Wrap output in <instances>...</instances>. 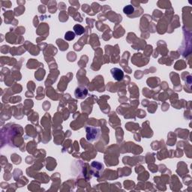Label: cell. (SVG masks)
Returning <instances> with one entry per match:
<instances>
[{"mask_svg":"<svg viewBox=\"0 0 192 192\" xmlns=\"http://www.w3.org/2000/svg\"><path fill=\"white\" fill-rule=\"evenodd\" d=\"M86 140L88 142H95L99 139L101 136V129L97 127L87 126L86 128Z\"/></svg>","mask_w":192,"mask_h":192,"instance_id":"6da1fadb","label":"cell"},{"mask_svg":"<svg viewBox=\"0 0 192 192\" xmlns=\"http://www.w3.org/2000/svg\"><path fill=\"white\" fill-rule=\"evenodd\" d=\"M110 74L114 80L117 81H121L124 78V72L119 68H113L110 70Z\"/></svg>","mask_w":192,"mask_h":192,"instance_id":"7a4b0ae2","label":"cell"},{"mask_svg":"<svg viewBox=\"0 0 192 192\" xmlns=\"http://www.w3.org/2000/svg\"><path fill=\"white\" fill-rule=\"evenodd\" d=\"M87 93H88V91H87L86 88H85V87H78L75 91V96L77 98L83 99V98L86 97Z\"/></svg>","mask_w":192,"mask_h":192,"instance_id":"3957f363","label":"cell"},{"mask_svg":"<svg viewBox=\"0 0 192 192\" xmlns=\"http://www.w3.org/2000/svg\"><path fill=\"white\" fill-rule=\"evenodd\" d=\"M91 166L92 167V170H96V172L94 174L95 176L98 177L97 174H98V176H100V173L103 172L104 170V165L98 162V161H94V162L92 163Z\"/></svg>","mask_w":192,"mask_h":192,"instance_id":"277c9868","label":"cell"},{"mask_svg":"<svg viewBox=\"0 0 192 192\" xmlns=\"http://www.w3.org/2000/svg\"><path fill=\"white\" fill-rule=\"evenodd\" d=\"M73 30H74V32L75 33V35H77L78 36L83 35L85 32L84 27L81 25H80V24H76V25L74 26Z\"/></svg>","mask_w":192,"mask_h":192,"instance_id":"5b68a950","label":"cell"},{"mask_svg":"<svg viewBox=\"0 0 192 192\" xmlns=\"http://www.w3.org/2000/svg\"><path fill=\"white\" fill-rule=\"evenodd\" d=\"M123 12L125 13L126 15H131L134 12V8L132 5H128L124 7L123 8Z\"/></svg>","mask_w":192,"mask_h":192,"instance_id":"8992f818","label":"cell"},{"mask_svg":"<svg viewBox=\"0 0 192 192\" xmlns=\"http://www.w3.org/2000/svg\"><path fill=\"white\" fill-rule=\"evenodd\" d=\"M75 33L74 32L72 31H68V32H66V33L65 34V37L64 39L65 40H66V41H72V40L75 39Z\"/></svg>","mask_w":192,"mask_h":192,"instance_id":"52a82bcc","label":"cell"}]
</instances>
